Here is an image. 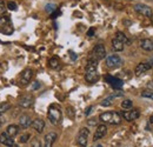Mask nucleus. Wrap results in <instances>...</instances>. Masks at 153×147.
Returning a JSON list of instances; mask_svg holds the SVG:
<instances>
[{
	"label": "nucleus",
	"mask_w": 153,
	"mask_h": 147,
	"mask_svg": "<svg viewBox=\"0 0 153 147\" xmlns=\"http://www.w3.org/2000/svg\"><path fill=\"white\" fill-rule=\"evenodd\" d=\"M39 87H40V84H39V81H36V82L33 84V86H32V90H38Z\"/></svg>",
	"instance_id": "36"
},
{
	"label": "nucleus",
	"mask_w": 153,
	"mask_h": 147,
	"mask_svg": "<svg viewBox=\"0 0 153 147\" xmlns=\"http://www.w3.org/2000/svg\"><path fill=\"white\" fill-rule=\"evenodd\" d=\"M48 65H50V67L53 68V70L60 68V60H59V58H58V56H52V58L48 60Z\"/></svg>",
	"instance_id": "23"
},
{
	"label": "nucleus",
	"mask_w": 153,
	"mask_h": 147,
	"mask_svg": "<svg viewBox=\"0 0 153 147\" xmlns=\"http://www.w3.org/2000/svg\"><path fill=\"white\" fill-rule=\"evenodd\" d=\"M91 110H92V106H90V107H88V108L86 110V114H87V115L90 114V112H91Z\"/></svg>",
	"instance_id": "39"
},
{
	"label": "nucleus",
	"mask_w": 153,
	"mask_h": 147,
	"mask_svg": "<svg viewBox=\"0 0 153 147\" xmlns=\"http://www.w3.org/2000/svg\"><path fill=\"white\" fill-rule=\"evenodd\" d=\"M13 32H14V28L11 22V18L8 16L0 17V33L5 36H11Z\"/></svg>",
	"instance_id": "3"
},
{
	"label": "nucleus",
	"mask_w": 153,
	"mask_h": 147,
	"mask_svg": "<svg viewBox=\"0 0 153 147\" xmlns=\"http://www.w3.org/2000/svg\"><path fill=\"white\" fill-rule=\"evenodd\" d=\"M6 6H7V8H8V10H11V11H17V10H18L17 4H16V2H13V1H8Z\"/></svg>",
	"instance_id": "29"
},
{
	"label": "nucleus",
	"mask_w": 153,
	"mask_h": 147,
	"mask_svg": "<svg viewBox=\"0 0 153 147\" xmlns=\"http://www.w3.org/2000/svg\"><path fill=\"white\" fill-rule=\"evenodd\" d=\"M31 138V135L28 134V133H24L22 135H20L19 138V143H21V144H25V143H27L28 141V139Z\"/></svg>",
	"instance_id": "28"
},
{
	"label": "nucleus",
	"mask_w": 153,
	"mask_h": 147,
	"mask_svg": "<svg viewBox=\"0 0 153 147\" xmlns=\"http://www.w3.org/2000/svg\"><path fill=\"white\" fill-rule=\"evenodd\" d=\"M111 44H112V48L114 50L115 52H121V51H124V46H125V45H124L121 41H119L118 39L114 38Z\"/></svg>",
	"instance_id": "22"
},
{
	"label": "nucleus",
	"mask_w": 153,
	"mask_h": 147,
	"mask_svg": "<svg viewBox=\"0 0 153 147\" xmlns=\"http://www.w3.org/2000/svg\"><path fill=\"white\" fill-rule=\"evenodd\" d=\"M105 80H106L113 88H121L123 85H124V82H123L121 79L115 78V76H112V75H106V76H105Z\"/></svg>",
	"instance_id": "9"
},
{
	"label": "nucleus",
	"mask_w": 153,
	"mask_h": 147,
	"mask_svg": "<svg viewBox=\"0 0 153 147\" xmlns=\"http://www.w3.org/2000/svg\"><path fill=\"white\" fill-rule=\"evenodd\" d=\"M151 65L149 64V62H141V64H139V65H137V67H135V70H134V73L137 76H139V75H143V74H145L146 72H149L150 70H151Z\"/></svg>",
	"instance_id": "10"
},
{
	"label": "nucleus",
	"mask_w": 153,
	"mask_h": 147,
	"mask_svg": "<svg viewBox=\"0 0 153 147\" xmlns=\"http://www.w3.org/2000/svg\"><path fill=\"white\" fill-rule=\"evenodd\" d=\"M106 133H107V127H106V125H99V126L97 127L94 135H93V140L97 141V140L104 138V137L106 135Z\"/></svg>",
	"instance_id": "12"
},
{
	"label": "nucleus",
	"mask_w": 153,
	"mask_h": 147,
	"mask_svg": "<svg viewBox=\"0 0 153 147\" xmlns=\"http://www.w3.org/2000/svg\"><path fill=\"white\" fill-rule=\"evenodd\" d=\"M59 14H60V12H59V11H57L56 13L53 12V13H52V18H57V16H59Z\"/></svg>",
	"instance_id": "37"
},
{
	"label": "nucleus",
	"mask_w": 153,
	"mask_h": 147,
	"mask_svg": "<svg viewBox=\"0 0 153 147\" xmlns=\"http://www.w3.org/2000/svg\"><path fill=\"white\" fill-rule=\"evenodd\" d=\"M0 143L4 144L5 146H8V147L14 146V139L11 138L6 132H4V133L0 134Z\"/></svg>",
	"instance_id": "14"
},
{
	"label": "nucleus",
	"mask_w": 153,
	"mask_h": 147,
	"mask_svg": "<svg viewBox=\"0 0 153 147\" xmlns=\"http://www.w3.org/2000/svg\"><path fill=\"white\" fill-rule=\"evenodd\" d=\"M84 147H86V146H84Z\"/></svg>",
	"instance_id": "45"
},
{
	"label": "nucleus",
	"mask_w": 153,
	"mask_h": 147,
	"mask_svg": "<svg viewBox=\"0 0 153 147\" xmlns=\"http://www.w3.org/2000/svg\"><path fill=\"white\" fill-rule=\"evenodd\" d=\"M56 10H57V6H56L54 4H47L46 7H45V11H46L47 13H53Z\"/></svg>",
	"instance_id": "27"
},
{
	"label": "nucleus",
	"mask_w": 153,
	"mask_h": 147,
	"mask_svg": "<svg viewBox=\"0 0 153 147\" xmlns=\"http://www.w3.org/2000/svg\"><path fill=\"white\" fill-rule=\"evenodd\" d=\"M88 135H90V129L87 127H82L76 135V144L80 147L86 146L88 141Z\"/></svg>",
	"instance_id": "4"
},
{
	"label": "nucleus",
	"mask_w": 153,
	"mask_h": 147,
	"mask_svg": "<svg viewBox=\"0 0 153 147\" xmlns=\"http://www.w3.org/2000/svg\"><path fill=\"white\" fill-rule=\"evenodd\" d=\"M32 127L36 129L38 133H42L44 128H45V121L42 119H36L32 121Z\"/></svg>",
	"instance_id": "20"
},
{
	"label": "nucleus",
	"mask_w": 153,
	"mask_h": 147,
	"mask_svg": "<svg viewBox=\"0 0 153 147\" xmlns=\"http://www.w3.org/2000/svg\"><path fill=\"white\" fill-rule=\"evenodd\" d=\"M67 114H68V117H71V118L74 117V111L72 110V107H68V108H67Z\"/></svg>",
	"instance_id": "33"
},
{
	"label": "nucleus",
	"mask_w": 153,
	"mask_h": 147,
	"mask_svg": "<svg viewBox=\"0 0 153 147\" xmlns=\"http://www.w3.org/2000/svg\"><path fill=\"white\" fill-rule=\"evenodd\" d=\"M0 127H1V120H0Z\"/></svg>",
	"instance_id": "44"
},
{
	"label": "nucleus",
	"mask_w": 153,
	"mask_h": 147,
	"mask_svg": "<svg viewBox=\"0 0 153 147\" xmlns=\"http://www.w3.org/2000/svg\"><path fill=\"white\" fill-rule=\"evenodd\" d=\"M88 125H90V126H96V125H97V119H96V118L90 119V120H88Z\"/></svg>",
	"instance_id": "34"
},
{
	"label": "nucleus",
	"mask_w": 153,
	"mask_h": 147,
	"mask_svg": "<svg viewBox=\"0 0 153 147\" xmlns=\"http://www.w3.org/2000/svg\"><path fill=\"white\" fill-rule=\"evenodd\" d=\"M96 147H102V146H101V145H97Z\"/></svg>",
	"instance_id": "42"
},
{
	"label": "nucleus",
	"mask_w": 153,
	"mask_h": 147,
	"mask_svg": "<svg viewBox=\"0 0 153 147\" xmlns=\"http://www.w3.org/2000/svg\"><path fill=\"white\" fill-rule=\"evenodd\" d=\"M92 59H96V60H101L106 56V50H105V46L102 44H98L94 46V48L92 50Z\"/></svg>",
	"instance_id": "6"
},
{
	"label": "nucleus",
	"mask_w": 153,
	"mask_h": 147,
	"mask_svg": "<svg viewBox=\"0 0 153 147\" xmlns=\"http://www.w3.org/2000/svg\"><path fill=\"white\" fill-rule=\"evenodd\" d=\"M87 36H88V37H93V36H94V28H90V30L87 31Z\"/></svg>",
	"instance_id": "35"
},
{
	"label": "nucleus",
	"mask_w": 153,
	"mask_h": 147,
	"mask_svg": "<svg viewBox=\"0 0 153 147\" xmlns=\"http://www.w3.org/2000/svg\"><path fill=\"white\" fill-rule=\"evenodd\" d=\"M115 39H118L119 41H121V42H123L124 45H128V44L131 42L128 38L126 37V36H125V34H124L123 32H119V31H118V32L115 33Z\"/></svg>",
	"instance_id": "24"
},
{
	"label": "nucleus",
	"mask_w": 153,
	"mask_h": 147,
	"mask_svg": "<svg viewBox=\"0 0 153 147\" xmlns=\"http://www.w3.org/2000/svg\"><path fill=\"white\" fill-rule=\"evenodd\" d=\"M10 108H11V104H8V102H2V104H0V114L7 112Z\"/></svg>",
	"instance_id": "26"
},
{
	"label": "nucleus",
	"mask_w": 153,
	"mask_h": 147,
	"mask_svg": "<svg viewBox=\"0 0 153 147\" xmlns=\"http://www.w3.org/2000/svg\"><path fill=\"white\" fill-rule=\"evenodd\" d=\"M139 46L141 50L146 51V52H152L153 51V40L151 39H143L139 42Z\"/></svg>",
	"instance_id": "15"
},
{
	"label": "nucleus",
	"mask_w": 153,
	"mask_h": 147,
	"mask_svg": "<svg viewBox=\"0 0 153 147\" xmlns=\"http://www.w3.org/2000/svg\"><path fill=\"white\" fill-rule=\"evenodd\" d=\"M71 56H72V59H73V60H76V53H73V52H71Z\"/></svg>",
	"instance_id": "38"
},
{
	"label": "nucleus",
	"mask_w": 153,
	"mask_h": 147,
	"mask_svg": "<svg viewBox=\"0 0 153 147\" xmlns=\"http://www.w3.org/2000/svg\"><path fill=\"white\" fill-rule=\"evenodd\" d=\"M47 118H48V120H50V122L52 125H56V126L59 125L61 122V110H60V107L56 104L51 105L48 107Z\"/></svg>",
	"instance_id": "2"
},
{
	"label": "nucleus",
	"mask_w": 153,
	"mask_h": 147,
	"mask_svg": "<svg viewBox=\"0 0 153 147\" xmlns=\"http://www.w3.org/2000/svg\"><path fill=\"white\" fill-rule=\"evenodd\" d=\"M6 8H7V6L5 5V2H4V0H0V16L5 13V11H6Z\"/></svg>",
	"instance_id": "31"
},
{
	"label": "nucleus",
	"mask_w": 153,
	"mask_h": 147,
	"mask_svg": "<svg viewBox=\"0 0 153 147\" xmlns=\"http://www.w3.org/2000/svg\"><path fill=\"white\" fill-rule=\"evenodd\" d=\"M151 19H152V22H153V14H152V17H151Z\"/></svg>",
	"instance_id": "43"
},
{
	"label": "nucleus",
	"mask_w": 153,
	"mask_h": 147,
	"mask_svg": "<svg viewBox=\"0 0 153 147\" xmlns=\"http://www.w3.org/2000/svg\"><path fill=\"white\" fill-rule=\"evenodd\" d=\"M31 147H41V143L39 139H33L31 143Z\"/></svg>",
	"instance_id": "32"
},
{
	"label": "nucleus",
	"mask_w": 153,
	"mask_h": 147,
	"mask_svg": "<svg viewBox=\"0 0 153 147\" xmlns=\"http://www.w3.org/2000/svg\"><path fill=\"white\" fill-rule=\"evenodd\" d=\"M141 97L149 98V99H152L153 100V92L152 91H144V92L141 93Z\"/></svg>",
	"instance_id": "30"
},
{
	"label": "nucleus",
	"mask_w": 153,
	"mask_h": 147,
	"mask_svg": "<svg viewBox=\"0 0 153 147\" xmlns=\"http://www.w3.org/2000/svg\"><path fill=\"white\" fill-rule=\"evenodd\" d=\"M134 11L138 14H140V16H143L145 18H151L153 14L152 8L150 6H147V5H145V4H137V5H134Z\"/></svg>",
	"instance_id": "5"
},
{
	"label": "nucleus",
	"mask_w": 153,
	"mask_h": 147,
	"mask_svg": "<svg viewBox=\"0 0 153 147\" xmlns=\"http://www.w3.org/2000/svg\"><path fill=\"white\" fill-rule=\"evenodd\" d=\"M32 104H33V97H32L31 94H26V95L21 97V99H20V101H19V105L21 107H24V108L31 107Z\"/></svg>",
	"instance_id": "11"
},
{
	"label": "nucleus",
	"mask_w": 153,
	"mask_h": 147,
	"mask_svg": "<svg viewBox=\"0 0 153 147\" xmlns=\"http://www.w3.org/2000/svg\"><path fill=\"white\" fill-rule=\"evenodd\" d=\"M121 64H123V60H121V58L119 55L112 54V55H108L106 58V66L110 67V68H117Z\"/></svg>",
	"instance_id": "7"
},
{
	"label": "nucleus",
	"mask_w": 153,
	"mask_h": 147,
	"mask_svg": "<svg viewBox=\"0 0 153 147\" xmlns=\"http://www.w3.org/2000/svg\"><path fill=\"white\" fill-rule=\"evenodd\" d=\"M150 122H151V124H153V115L150 118Z\"/></svg>",
	"instance_id": "41"
},
{
	"label": "nucleus",
	"mask_w": 153,
	"mask_h": 147,
	"mask_svg": "<svg viewBox=\"0 0 153 147\" xmlns=\"http://www.w3.org/2000/svg\"><path fill=\"white\" fill-rule=\"evenodd\" d=\"M32 125V119L28 114H22L19 118V126L22 128H27Z\"/></svg>",
	"instance_id": "16"
},
{
	"label": "nucleus",
	"mask_w": 153,
	"mask_h": 147,
	"mask_svg": "<svg viewBox=\"0 0 153 147\" xmlns=\"http://www.w3.org/2000/svg\"><path fill=\"white\" fill-rule=\"evenodd\" d=\"M100 121L111 124V125H119L121 122V114L118 112H104L99 115Z\"/></svg>",
	"instance_id": "1"
},
{
	"label": "nucleus",
	"mask_w": 153,
	"mask_h": 147,
	"mask_svg": "<svg viewBox=\"0 0 153 147\" xmlns=\"http://www.w3.org/2000/svg\"><path fill=\"white\" fill-rule=\"evenodd\" d=\"M32 76H33V71H32L31 68H26V70H25V71L21 73V79H20V82H21L22 85H27V84L31 81Z\"/></svg>",
	"instance_id": "13"
},
{
	"label": "nucleus",
	"mask_w": 153,
	"mask_h": 147,
	"mask_svg": "<svg viewBox=\"0 0 153 147\" xmlns=\"http://www.w3.org/2000/svg\"><path fill=\"white\" fill-rule=\"evenodd\" d=\"M121 95H123V93H121V92L114 93V94H112V95H110V97L105 98V99H104V100L100 102V105H101V106H104V107L111 106V105H112V101H113V99H114V98H118V97H121Z\"/></svg>",
	"instance_id": "19"
},
{
	"label": "nucleus",
	"mask_w": 153,
	"mask_h": 147,
	"mask_svg": "<svg viewBox=\"0 0 153 147\" xmlns=\"http://www.w3.org/2000/svg\"><path fill=\"white\" fill-rule=\"evenodd\" d=\"M6 133H7L11 138H14V137L19 133V126H17V125H10V126H7Z\"/></svg>",
	"instance_id": "21"
},
{
	"label": "nucleus",
	"mask_w": 153,
	"mask_h": 147,
	"mask_svg": "<svg viewBox=\"0 0 153 147\" xmlns=\"http://www.w3.org/2000/svg\"><path fill=\"white\" fill-rule=\"evenodd\" d=\"M149 64H150L151 66H153V56H152V58H151V59H150V61H149Z\"/></svg>",
	"instance_id": "40"
},
{
	"label": "nucleus",
	"mask_w": 153,
	"mask_h": 147,
	"mask_svg": "<svg viewBox=\"0 0 153 147\" xmlns=\"http://www.w3.org/2000/svg\"><path fill=\"white\" fill-rule=\"evenodd\" d=\"M99 79V73L98 71H92V72H85V80L90 84H93L98 81Z\"/></svg>",
	"instance_id": "18"
},
{
	"label": "nucleus",
	"mask_w": 153,
	"mask_h": 147,
	"mask_svg": "<svg viewBox=\"0 0 153 147\" xmlns=\"http://www.w3.org/2000/svg\"><path fill=\"white\" fill-rule=\"evenodd\" d=\"M57 137H58L57 133H54V132H51V133L46 134V135H45V141H44V147H52L53 146V144H54V141H56Z\"/></svg>",
	"instance_id": "17"
},
{
	"label": "nucleus",
	"mask_w": 153,
	"mask_h": 147,
	"mask_svg": "<svg viewBox=\"0 0 153 147\" xmlns=\"http://www.w3.org/2000/svg\"><path fill=\"white\" fill-rule=\"evenodd\" d=\"M132 106H133V102H132V100H130V99H126V100H124V101L121 102V107H123L124 110H131Z\"/></svg>",
	"instance_id": "25"
},
{
	"label": "nucleus",
	"mask_w": 153,
	"mask_h": 147,
	"mask_svg": "<svg viewBox=\"0 0 153 147\" xmlns=\"http://www.w3.org/2000/svg\"><path fill=\"white\" fill-rule=\"evenodd\" d=\"M121 117L127 121H133L140 117V112H139V110H135V108L124 111V112H121Z\"/></svg>",
	"instance_id": "8"
}]
</instances>
